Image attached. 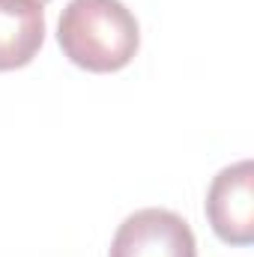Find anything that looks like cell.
<instances>
[{"label": "cell", "instance_id": "cell-4", "mask_svg": "<svg viewBox=\"0 0 254 257\" xmlns=\"http://www.w3.org/2000/svg\"><path fill=\"white\" fill-rule=\"evenodd\" d=\"M45 42V12L36 0H0V72L27 66Z\"/></svg>", "mask_w": 254, "mask_h": 257}, {"label": "cell", "instance_id": "cell-3", "mask_svg": "<svg viewBox=\"0 0 254 257\" xmlns=\"http://www.w3.org/2000/svg\"><path fill=\"white\" fill-rule=\"evenodd\" d=\"M206 218L227 245L254 242V165L242 159L218 171L206 192Z\"/></svg>", "mask_w": 254, "mask_h": 257}, {"label": "cell", "instance_id": "cell-5", "mask_svg": "<svg viewBox=\"0 0 254 257\" xmlns=\"http://www.w3.org/2000/svg\"><path fill=\"white\" fill-rule=\"evenodd\" d=\"M36 3H48V0H36Z\"/></svg>", "mask_w": 254, "mask_h": 257}, {"label": "cell", "instance_id": "cell-2", "mask_svg": "<svg viewBox=\"0 0 254 257\" xmlns=\"http://www.w3.org/2000/svg\"><path fill=\"white\" fill-rule=\"evenodd\" d=\"M108 257H197V245L183 215L147 206L117 227Z\"/></svg>", "mask_w": 254, "mask_h": 257}, {"label": "cell", "instance_id": "cell-1", "mask_svg": "<svg viewBox=\"0 0 254 257\" xmlns=\"http://www.w3.org/2000/svg\"><path fill=\"white\" fill-rule=\"evenodd\" d=\"M57 42L87 72H117L138 54L141 27L123 0H69L57 24Z\"/></svg>", "mask_w": 254, "mask_h": 257}]
</instances>
